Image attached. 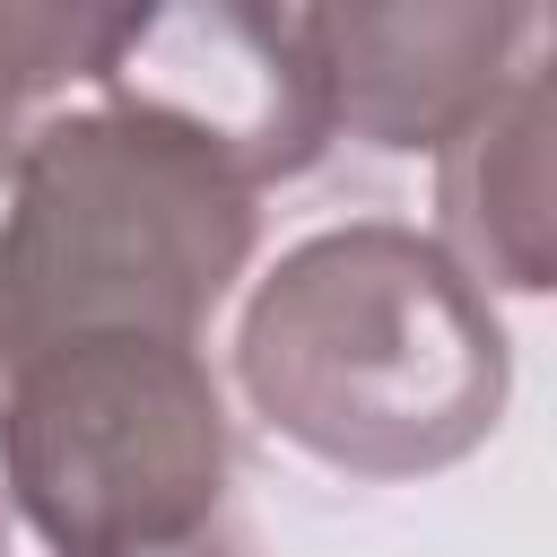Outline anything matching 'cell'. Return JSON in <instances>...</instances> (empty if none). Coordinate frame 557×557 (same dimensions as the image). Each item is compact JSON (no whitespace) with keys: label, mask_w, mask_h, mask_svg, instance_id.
<instances>
[{"label":"cell","mask_w":557,"mask_h":557,"mask_svg":"<svg viewBox=\"0 0 557 557\" xmlns=\"http://www.w3.org/2000/svg\"><path fill=\"white\" fill-rule=\"evenodd\" d=\"M148 557H235V548H226L218 522H209V531H191V540H174V548H148Z\"/></svg>","instance_id":"ba28073f"},{"label":"cell","mask_w":557,"mask_h":557,"mask_svg":"<svg viewBox=\"0 0 557 557\" xmlns=\"http://www.w3.org/2000/svg\"><path fill=\"white\" fill-rule=\"evenodd\" d=\"M252 261V191L174 131L44 113L0 209V374L87 331L191 339Z\"/></svg>","instance_id":"7a4b0ae2"},{"label":"cell","mask_w":557,"mask_h":557,"mask_svg":"<svg viewBox=\"0 0 557 557\" xmlns=\"http://www.w3.org/2000/svg\"><path fill=\"white\" fill-rule=\"evenodd\" d=\"M113 26L122 9H0V183L35 139L44 96H61L70 78H96Z\"/></svg>","instance_id":"52a82bcc"},{"label":"cell","mask_w":557,"mask_h":557,"mask_svg":"<svg viewBox=\"0 0 557 557\" xmlns=\"http://www.w3.org/2000/svg\"><path fill=\"white\" fill-rule=\"evenodd\" d=\"M0 557H9V513H0Z\"/></svg>","instance_id":"9c48e42d"},{"label":"cell","mask_w":557,"mask_h":557,"mask_svg":"<svg viewBox=\"0 0 557 557\" xmlns=\"http://www.w3.org/2000/svg\"><path fill=\"white\" fill-rule=\"evenodd\" d=\"M226 400L191 339L87 331L0 374V496L52 557H148L218 522Z\"/></svg>","instance_id":"3957f363"},{"label":"cell","mask_w":557,"mask_h":557,"mask_svg":"<svg viewBox=\"0 0 557 557\" xmlns=\"http://www.w3.org/2000/svg\"><path fill=\"white\" fill-rule=\"evenodd\" d=\"M96 87L113 113L174 131L244 191L305 174L339 131L313 9H244V0L148 9V17L122 9Z\"/></svg>","instance_id":"277c9868"},{"label":"cell","mask_w":557,"mask_h":557,"mask_svg":"<svg viewBox=\"0 0 557 557\" xmlns=\"http://www.w3.org/2000/svg\"><path fill=\"white\" fill-rule=\"evenodd\" d=\"M548 131H557V78L548 44L435 148V209H444V261L487 296H540L557 270V174H548Z\"/></svg>","instance_id":"8992f818"},{"label":"cell","mask_w":557,"mask_h":557,"mask_svg":"<svg viewBox=\"0 0 557 557\" xmlns=\"http://www.w3.org/2000/svg\"><path fill=\"white\" fill-rule=\"evenodd\" d=\"M331 122L374 148H444L540 44L548 17L513 0H418V9H313Z\"/></svg>","instance_id":"5b68a950"},{"label":"cell","mask_w":557,"mask_h":557,"mask_svg":"<svg viewBox=\"0 0 557 557\" xmlns=\"http://www.w3.org/2000/svg\"><path fill=\"white\" fill-rule=\"evenodd\" d=\"M235 374L252 409L348 479H418L496 435L513 357L496 305L418 226L305 235L244 305Z\"/></svg>","instance_id":"6da1fadb"}]
</instances>
